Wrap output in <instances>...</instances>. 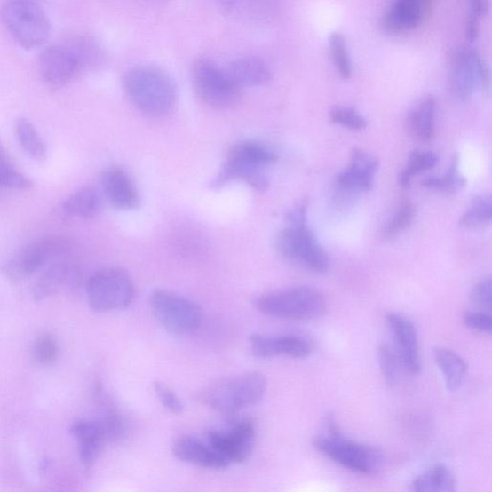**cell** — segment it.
I'll list each match as a JSON object with an SVG mask.
<instances>
[{
  "label": "cell",
  "instance_id": "cell-1",
  "mask_svg": "<svg viewBox=\"0 0 492 492\" xmlns=\"http://www.w3.org/2000/svg\"><path fill=\"white\" fill-rule=\"evenodd\" d=\"M123 84L137 109L149 116L169 114L177 101V89L172 79L156 67L131 68L126 73Z\"/></svg>",
  "mask_w": 492,
  "mask_h": 492
},
{
  "label": "cell",
  "instance_id": "cell-2",
  "mask_svg": "<svg viewBox=\"0 0 492 492\" xmlns=\"http://www.w3.org/2000/svg\"><path fill=\"white\" fill-rule=\"evenodd\" d=\"M325 425L324 435L313 439L316 449L337 464L358 474L373 475L380 470L383 455L377 448L343 436L331 416L327 417Z\"/></svg>",
  "mask_w": 492,
  "mask_h": 492
},
{
  "label": "cell",
  "instance_id": "cell-3",
  "mask_svg": "<svg viewBox=\"0 0 492 492\" xmlns=\"http://www.w3.org/2000/svg\"><path fill=\"white\" fill-rule=\"evenodd\" d=\"M276 159L274 152L260 143L243 142L234 146L213 187L218 189L234 181H243L257 191H266L268 179L265 170L273 165Z\"/></svg>",
  "mask_w": 492,
  "mask_h": 492
},
{
  "label": "cell",
  "instance_id": "cell-4",
  "mask_svg": "<svg viewBox=\"0 0 492 492\" xmlns=\"http://www.w3.org/2000/svg\"><path fill=\"white\" fill-rule=\"evenodd\" d=\"M254 306L266 315L287 321L316 320L327 312V302L321 292L307 286L268 292L258 297Z\"/></svg>",
  "mask_w": 492,
  "mask_h": 492
},
{
  "label": "cell",
  "instance_id": "cell-5",
  "mask_svg": "<svg viewBox=\"0 0 492 492\" xmlns=\"http://www.w3.org/2000/svg\"><path fill=\"white\" fill-rule=\"evenodd\" d=\"M267 388L261 372H245L208 386L199 396L206 406L222 414H234L262 401Z\"/></svg>",
  "mask_w": 492,
  "mask_h": 492
},
{
  "label": "cell",
  "instance_id": "cell-6",
  "mask_svg": "<svg viewBox=\"0 0 492 492\" xmlns=\"http://www.w3.org/2000/svg\"><path fill=\"white\" fill-rule=\"evenodd\" d=\"M0 19L11 36L26 50L48 42L52 25L48 16L31 0H10L0 11Z\"/></svg>",
  "mask_w": 492,
  "mask_h": 492
},
{
  "label": "cell",
  "instance_id": "cell-7",
  "mask_svg": "<svg viewBox=\"0 0 492 492\" xmlns=\"http://www.w3.org/2000/svg\"><path fill=\"white\" fill-rule=\"evenodd\" d=\"M288 222L289 226L281 230L276 238L278 252L309 272L320 274L327 273L330 266L329 257L307 226V219Z\"/></svg>",
  "mask_w": 492,
  "mask_h": 492
},
{
  "label": "cell",
  "instance_id": "cell-8",
  "mask_svg": "<svg viewBox=\"0 0 492 492\" xmlns=\"http://www.w3.org/2000/svg\"><path fill=\"white\" fill-rule=\"evenodd\" d=\"M90 307L99 313L125 309L131 306L135 287L122 268H104L93 274L87 282Z\"/></svg>",
  "mask_w": 492,
  "mask_h": 492
},
{
  "label": "cell",
  "instance_id": "cell-9",
  "mask_svg": "<svg viewBox=\"0 0 492 492\" xmlns=\"http://www.w3.org/2000/svg\"><path fill=\"white\" fill-rule=\"evenodd\" d=\"M149 304L155 319L173 335H190L202 323L201 307L177 292L156 289L151 292Z\"/></svg>",
  "mask_w": 492,
  "mask_h": 492
},
{
  "label": "cell",
  "instance_id": "cell-10",
  "mask_svg": "<svg viewBox=\"0 0 492 492\" xmlns=\"http://www.w3.org/2000/svg\"><path fill=\"white\" fill-rule=\"evenodd\" d=\"M193 83L197 96L214 108H227L235 103L241 88L228 73L209 58H198L193 67Z\"/></svg>",
  "mask_w": 492,
  "mask_h": 492
},
{
  "label": "cell",
  "instance_id": "cell-11",
  "mask_svg": "<svg viewBox=\"0 0 492 492\" xmlns=\"http://www.w3.org/2000/svg\"><path fill=\"white\" fill-rule=\"evenodd\" d=\"M477 84L489 88V73L486 63L476 51L462 48L454 55L450 72L452 97L465 101L472 95Z\"/></svg>",
  "mask_w": 492,
  "mask_h": 492
},
{
  "label": "cell",
  "instance_id": "cell-12",
  "mask_svg": "<svg viewBox=\"0 0 492 492\" xmlns=\"http://www.w3.org/2000/svg\"><path fill=\"white\" fill-rule=\"evenodd\" d=\"M64 249V243L57 239L45 238L34 242L4 260L0 264V271L12 281L26 279L38 272L54 256L61 254Z\"/></svg>",
  "mask_w": 492,
  "mask_h": 492
},
{
  "label": "cell",
  "instance_id": "cell-13",
  "mask_svg": "<svg viewBox=\"0 0 492 492\" xmlns=\"http://www.w3.org/2000/svg\"><path fill=\"white\" fill-rule=\"evenodd\" d=\"M256 437L255 425L250 420H242L227 430L210 431L207 439L231 464H242L250 458Z\"/></svg>",
  "mask_w": 492,
  "mask_h": 492
},
{
  "label": "cell",
  "instance_id": "cell-14",
  "mask_svg": "<svg viewBox=\"0 0 492 492\" xmlns=\"http://www.w3.org/2000/svg\"><path fill=\"white\" fill-rule=\"evenodd\" d=\"M386 325L393 337L395 353L402 366L412 374L421 370L418 336L415 325L405 315L391 312L385 315Z\"/></svg>",
  "mask_w": 492,
  "mask_h": 492
},
{
  "label": "cell",
  "instance_id": "cell-15",
  "mask_svg": "<svg viewBox=\"0 0 492 492\" xmlns=\"http://www.w3.org/2000/svg\"><path fill=\"white\" fill-rule=\"evenodd\" d=\"M250 345L251 353L258 358L306 359L312 353L310 343L295 335L255 333L250 337Z\"/></svg>",
  "mask_w": 492,
  "mask_h": 492
},
{
  "label": "cell",
  "instance_id": "cell-16",
  "mask_svg": "<svg viewBox=\"0 0 492 492\" xmlns=\"http://www.w3.org/2000/svg\"><path fill=\"white\" fill-rule=\"evenodd\" d=\"M39 67L44 83L52 88H61L81 74L75 57L65 44L44 49L40 56Z\"/></svg>",
  "mask_w": 492,
  "mask_h": 492
},
{
  "label": "cell",
  "instance_id": "cell-17",
  "mask_svg": "<svg viewBox=\"0 0 492 492\" xmlns=\"http://www.w3.org/2000/svg\"><path fill=\"white\" fill-rule=\"evenodd\" d=\"M379 161L369 152L354 148L351 150L347 169L339 173L337 183L348 192H369L372 189Z\"/></svg>",
  "mask_w": 492,
  "mask_h": 492
},
{
  "label": "cell",
  "instance_id": "cell-18",
  "mask_svg": "<svg viewBox=\"0 0 492 492\" xmlns=\"http://www.w3.org/2000/svg\"><path fill=\"white\" fill-rule=\"evenodd\" d=\"M172 453L179 461L210 470H221L229 465L207 438L182 436L173 442Z\"/></svg>",
  "mask_w": 492,
  "mask_h": 492
},
{
  "label": "cell",
  "instance_id": "cell-19",
  "mask_svg": "<svg viewBox=\"0 0 492 492\" xmlns=\"http://www.w3.org/2000/svg\"><path fill=\"white\" fill-rule=\"evenodd\" d=\"M105 197L115 209L132 210L139 205L137 187L128 173L119 167H112L102 175Z\"/></svg>",
  "mask_w": 492,
  "mask_h": 492
},
{
  "label": "cell",
  "instance_id": "cell-20",
  "mask_svg": "<svg viewBox=\"0 0 492 492\" xmlns=\"http://www.w3.org/2000/svg\"><path fill=\"white\" fill-rule=\"evenodd\" d=\"M424 0H395L384 15L383 30L393 36L414 30L423 19Z\"/></svg>",
  "mask_w": 492,
  "mask_h": 492
},
{
  "label": "cell",
  "instance_id": "cell-21",
  "mask_svg": "<svg viewBox=\"0 0 492 492\" xmlns=\"http://www.w3.org/2000/svg\"><path fill=\"white\" fill-rule=\"evenodd\" d=\"M78 443L82 464L91 465L101 453L104 442L108 440L99 420L79 419L70 428Z\"/></svg>",
  "mask_w": 492,
  "mask_h": 492
},
{
  "label": "cell",
  "instance_id": "cell-22",
  "mask_svg": "<svg viewBox=\"0 0 492 492\" xmlns=\"http://www.w3.org/2000/svg\"><path fill=\"white\" fill-rule=\"evenodd\" d=\"M228 73L241 89L261 87L269 83L273 78L271 68L260 58L253 56L234 60Z\"/></svg>",
  "mask_w": 492,
  "mask_h": 492
},
{
  "label": "cell",
  "instance_id": "cell-23",
  "mask_svg": "<svg viewBox=\"0 0 492 492\" xmlns=\"http://www.w3.org/2000/svg\"><path fill=\"white\" fill-rule=\"evenodd\" d=\"M65 45L75 57L81 73L99 68L107 61V54L102 45L87 35H76L69 38Z\"/></svg>",
  "mask_w": 492,
  "mask_h": 492
},
{
  "label": "cell",
  "instance_id": "cell-24",
  "mask_svg": "<svg viewBox=\"0 0 492 492\" xmlns=\"http://www.w3.org/2000/svg\"><path fill=\"white\" fill-rule=\"evenodd\" d=\"M433 358H435L448 390L451 393L459 391L467 375L465 361L459 354L448 348L435 349Z\"/></svg>",
  "mask_w": 492,
  "mask_h": 492
},
{
  "label": "cell",
  "instance_id": "cell-25",
  "mask_svg": "<svg viewBox=\"0 0 492 492\" xmlns=\"http://www.w3.org/2000/svg\"><path fill=\"white\" fill-rule=\"evenodd\" d=\"M102 195L96 187H83L70 195L63 204L65 213L79 218H93L101 212Z\"/></svg>",
  "mask_w": 492,
  "mask_h": 492
},
{
  "label": "cell",
  "instance_id": "cell-26",
  "mask_svg": "<svg viewBox=\"0 0 492 492\" xmlns=\"http://www.w3.org/2000/svg\"><path fill=\"white\" fill-rule=\"evenodd\" d=\"M437 107V99L429 96L421 100L409 115V129L420 142H429L435 133Z\"/></svg>",
  "mask_w": 492,
  "mask_h": 492
},
{
  "label": "cell",
  "instance_id": "cell-27",
  "mask_svg": "<svg viewBox=\"0 0 492 492\" xmlns=\"http://www.w3.org/2000/svg\"><path fill=\"white\" fill-rule=\"evenodd\" d=\"M456 488V480L450 468L438 464L417 476L411 484L417 492H452Z\"/></svg>",
  "mask_w": 492,
  "mask_h": 492
},
{
  "label": "cell",
  "instance_id": "cell-28",
  "mask_svg": "<svg viewBox=\"0 0 492 492\" xmlns=\"http://www.w3.org/2000/svg\"><path fill=\"white\" fill-rule=\"evenodd\" d=\"M70 274L69 266L65 263L52 265L36 280L32 288V296L35 300L41 301L60 291L66 284Z\"/></svg>",
  "mask_w": 492,
  "mask_h": 492
},
{
  "label": "cell",
  "instance_id": "cell-29",
  "mask_svg": "<svg viewBox=\"0 0 492 492\" xmlns=\"http://www.w3.org/2000/svg\"><path fill=\"white\" fill-rule=\"evenodd\" d=\"M459 163V157L455 156L448 171L443 177L428 178L421 185L426 187V189L443 194H454L458 193L466 185V179L460 172Z\"/></svg>",
  "mask_w": 492,
  "mask_h": 492
},
{
  "label": "cell",
  "instance_id": "cell-30",
  "mask_svg": "<svg viewBox=\"0 0 492 492\" xmlns=\"http://www.w3.org/2000/svg\"><path fill=\"white\" fill-rule=\"evenodd\" d=\"M439 158L432 151L415 150L409 155L407 165L398 177V182L402 187H409L416 175L432 170L436 167Z\"/></svg>",
  "mask_w": 492,
  "mask_h": 492
},
{
  "label": "cell",
  "instance_id": "cell-31",
  "mask_svg": "<svg viewBox=\"0 0 492 492\" xmlns=\"http://www.w3.org/2000/svg\"><path fill=\"white\" fill-rule=\"evenodd\" d=\"M492 202L489 195L476 196L471 207L460 218V226L465 229L475 230L490 224Z\"/></svg>",
  "mask_w": 492,
  "mask_h": 492
},
{
  "label": "cell",
  "instance_id": "cell-32",
  "mask_svg": "<svg viewBox=\"0 0 492 492\" xmlns=\"http://www.w3.org/2000/svg\"><path fill=\"white\" fill-rule=\"evenodd\" d=\"M19 142L27 154L36 160L46 155V147L36 128L27 119H20L16 124Z\"/></svg>",
  "mask_w": 492,
  "mask_h": 492
},
{
  "label": "cell",
  "instance_id": "cell-33",
  "mask_svg": "<svg viewBox=\"0 0 492 492\" xmlns=\"http://www.w3.org/2000/svg\"><path fill=\"white\" fill-rule=\"evenodd\" d=\"M417 215V208L409 199H404L392 219L382 229L384 240L390 241L401 235L412 226Z\"/></svg>",
  "mask_w": 492,
  "mask_h": 492
},
{
  "label": "cell",
  "instance_id": "cell-34",
  "mask_svg": "<svg viewBox=\"0 0 492 492\" xmlns=\"http://www.w3.org/2000/svg\"><path fill=\"white\" fill-rule=\"evenodd\" d=\"M330 53L337 74L347 80L353 76V68L351 63L347 42L342 33L334 32L328 39Z\"/></svg>",
  "mask_w": 492,
  "mask_h": 492
},
{
  "label": "cell",
  "instance_id": "cell-35",
  "mask_svg": "<svg viewBox=\"0 0 492 492\" xmlns=\"http://www.w3.org/2000/svg\"><path fill=\"white\" fill-rule=\"evenodd\" d=\"M0 186L19 190L30 189L33 186L32 181L12 163L2 142H0Z\"/></svg>",
  "mask_w": 492,
  "mask_h": 492
},
{
  "label": "cell",
  "instance_id": "cell-36",
  "mask_svg": "<svg viewBox=\"0 0 492 492\" xmlns=\"http://www.w3.org/2000/svg\"><path fill=\"white\" fill-rule=\"evenodd\" d=\"M33 360L41 366H51L60 356V347L55 337L49 334H41L33 344Z\"/></svg>",
  "mask_w": 492,
  "mask_h": 492
},
{
  "label": "cell",
  "instance_id": "cell-37",
  "mask_svg": "<svg viewBox=\"0 0 492 492\" xmlns=\"http://www.w3.org/2000/svg\"><path fill=\"white\" fill-rule=\"evenodd\" d=\"M330 119L335 124L342 125L354 131H364L368 126V122L364 116L351 107H334L330 111Z\"/></svg>",
  "mask_w": 492,
  "mask_h": 492
},
{
  "label": "cell",
  "instance_id": "cell-38",
  "mask_svg": "<svg viewBox=\"0 0 492 492\" xmlns=\"http://www.w3.org/2000/svg\"><path fill=\"white\" fill-rule=\"evenodd\" d=\"M379 365L383 377L386 384L394 385L398 374V356L395 350L389 345H383L378 349Z\"/></svg>",
  "mask_w": 492,
  "mask_h": 492
},
{
  "label": "cell",
  "instance_id": "cell-39",
  "mask_svg": "<svg viewBox=\"0 0 492 492\" xmlns=\"http://www.w3.org/2000/svg\"><path fill=\"white\" fill-rule=\"evenodd\" d=\"M154 390L159 401L168 411L175 415L183 413L185 408L183 402L166 383L155 381Z\"/></svg>",
  "mask_w": 492,
  "mask_h": 492
},
{
  "label": "cell",
  "instance_id": "cell-40",
  "mask_svg": "<svg viewBox=\"0 0 492 492\" xmlns=\"http://www.w3.org/2000/svg\"><path fill=\"white\" fill-rule=\"evenodd\" d=\"M472 300L480 311L491 312L492 282L490 277H484L478 281L472 290Z\"/></svg>",
  "mask_w": 492,
  "mask_h": 492
},
{
  "label": "cell",
  "instance_id": "cell-41",
  "mask_svg": "<svg viewBox=\"0 0 492 492\" xmlns=\"http://www.w3.org/2000/svg\"><path fill=\"white\" fill-rule=\"evenodd\" d=\"M463 322L468 329L484 333H491V315L484 311H468L463 314Z\"/></svg>",
  "mask_w": 492,
  "mask_h": 492
},
{
  "label": "cell",
  "instance_id": "cell-42",
  "mask_svg": "<svg viewBox=\"0 0 492 492\" xmlns=\"http://www.w3.org/2000/svg\"><path fill=\"white\" fill-rule=\"evenodd\" d=\"M489 0H471L470 15L481 20L488 14Z\"/></svg>",
  "mask_w": 492,
  "mask_h": 492
},
{
  "label": "cell",
  "instance_id": "cell-43",
  "mask_svg": "<svg viewBox=\"0 0 492 492\" xmlns=\"http://www.w3.org/2000/svg\"><path fill=\"white\" fill-rule=\"evenodd\" d=\"M480 20L468 15L465 25V37L470 42H475L479 37Z\"/></svg>",
  "mask_w": 492,
  "mask_h": 492
},
{
  "label": "cell",
  "instance_id": "cell-44",
  "mask_svg": "<svg viewBox=\"0 0 492 492\" xmlns=\"http://www.w3.org/2000/svg\"><path fill=\"white\" fill-rule=\"evenodd\" d=\"M239 2L240 0H218L220 10L226 14L231 13Z\"/></svg>",
  "mask_w": 492,
  "mask_h": 492
}]
</instances>
